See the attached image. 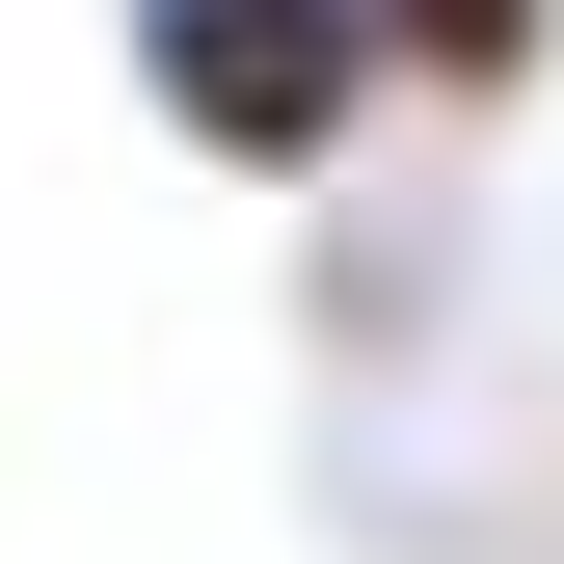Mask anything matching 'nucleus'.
I'll return each mask as SVG.
<instances>
[{
  "instance_id": "f257e3e1",
  "label": "nucleus",
  "mask_w": 564,
  "mask_h": 564,
  "mask_svg": "<svg viewBox=\"0 0 564 564\" xmlns=\"http://www.w3.org/2000/svg\"><path fill=\"white\" fill-rule=\"evenodd\" d=\"M134 108H162L216 188H323L403 82H377V28H349V0H134Z\"/></svg>"
},
{
  "instance_id": "f03ea898",
  "label": "nucleus",
  "mask_w": 564,
  "mask_h": 564,
  "mask_svg": "<svg viewBox=\"0 0 564 564\" xmlns=\"http://www.w3.org/2000/svg\"><path fill=\"white\" fill-rule=\"evenodd\" d=\"M377 28V82H431V108H511L538 54H564V0H349Z\"/></svg>"
}]
</instances>
